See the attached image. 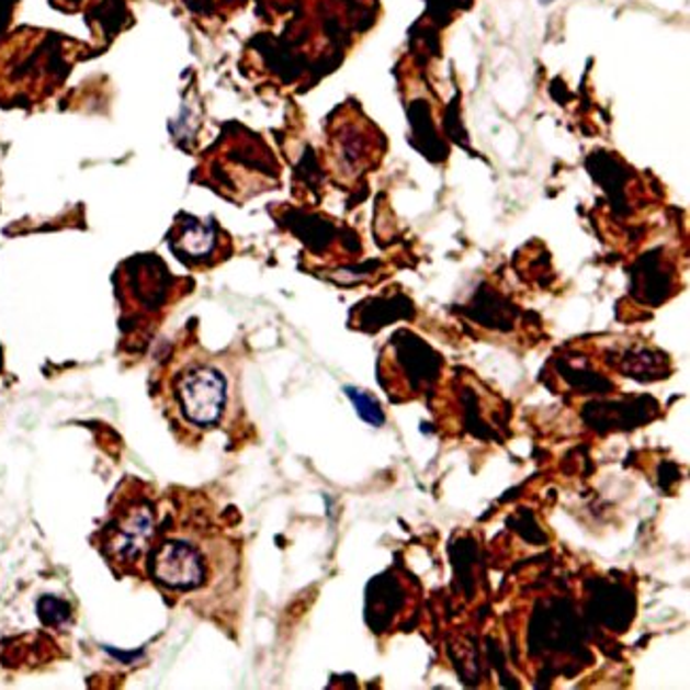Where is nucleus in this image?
<instances>
[{"label":"nucleus","mask_w":690,"mask_h":690,"mask_svg":"<svg viewBox=\"0 0 690 690\" xmlns=\"http://www.w3.org/2000/svg\"><path fill=\"white\" fill-rule=\"evenodd\" d=\"M38 610H41V619L47 623V625H58L66 621L70 617V608L66 606L65 601L60 599H54V597H45L41 603H38Z\"/></svg>","instance_id":"nucleus-6"},{"label":"nucleus","mask_w":690,"mask_h":690,"mask_svg":"<svg viewBox=\"0 0 690 690\" xmlns=\"http://www.w3.org/2000/svg\"><path fill=\"white\" fill-rule=\"evenodd\" d=\"M158 533L156 506L145 494L124 495L102 531V553L124 574H136Z\"/></svg>","instance_id":"nucleus-1"},{"label":"nucleus","mask_w":690,"mask_h":690,"mask_svg":"<svg viewBox=\"0 0 690 690\" xmlns=\"http://www.w3.org/2000/svg\"><path fill=\"white\" fill-rule=\"evenodd\" d=\"M147 574L166 592H192L206 582V561L194 542L158 535L147 555Z\"/></svg>","instance_id":"nucleus-3"},{"label":"nucleus","mask_w":690,"mask_h":690,"mask_svg":"<svg viewBox=\"0 0 690 690\" xmlns=\"http://www.w3.org/2000/svg\"><path fill=\"white\" fill-rule=\"evenodd\" d=\"M172 394L183 421L194 428L217 426L228 406L226 376L211 365H190L181 370L174 378Z\"/></svg>","instance_id":"nucleus-2"},{"label":"nucleus","mask_w":690,"mask_h":690,"mask_svg":"<svg viewBox=\"0 0 690 690\" xmlns=\"http://www.w3.org/2000/svg\"><path fill=\"white\" fill-rule=\"evenodd\" d=\"M542 2H544V4H548V2H553V0H542Z\"/></svg>","instance_id":"nucleus-7"},{"label":"nucleus","mask_w":690,"mask_h":690,"mask_svg":"<svg viewBox=\"0 0 690 690\" xmlns=\"http://www.w3.org/2000/svg\"><path fill=\"white\" fill-rule=\"evenodd\" d=\"M170 242H172V249L179 253V258L204 260L213 253L217 245V236L211 224L188 217L179 222V228L172 234Z\"/></svg>","instance_id":"nucleus-4"},{"label":"nucleus","mask_w":690,"mask_h":690,"mask_svg":"<svg viewBox=\"0 0 690 690\" xmlns=\"http://www.w3.org/2000/svg\"><path fill=\"white\" fill-rule=\"evenodd\" d=\"M344 392L349 395V399L353 401L358 415L362 417L365 423H370L374 428H381L385 423V412H383L381 404L372 395L365 394L362 389H355V387H347Z\"/></svg>","instance_id":"nucleus-5"}]
</instances>
